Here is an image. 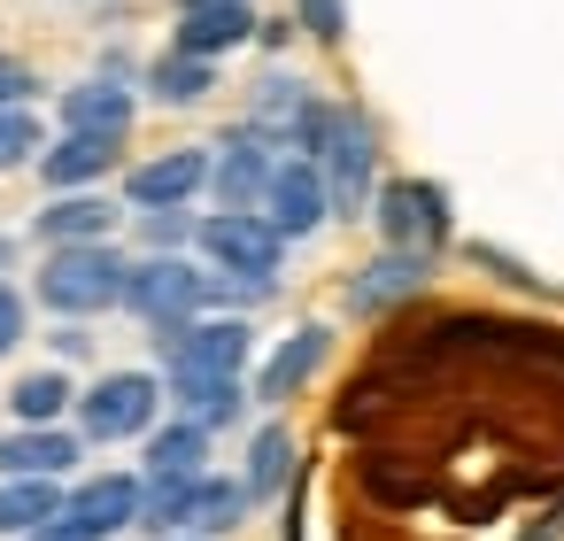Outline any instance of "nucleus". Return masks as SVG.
I'll list each match as a JSON object with an SVG mask.
<instances>
[{
  "instance_id": "f257e3e1",
  "label": "nucleus",
  "mask_w": 564,
  "mask_h": 541,
  "mask_svg": "<svg viewBox=\"0 0 564 541\" xmlns=\"http://www.w3.org/2000/svg\"><path fill=\"white\" fill-rule=\"evenodd\" d=\"M124 279H132V256H117L109 240H94V248H47L40 302L55 317H101V310H124Z\"/></svg>"
},
{
  "instance_id": "f03ea898",
  "label": "nucleus",
  "mask_w": 564,
  "mask_h": 541,
  "mask_svg": "<svg viewBox=\"0 0 564 541\" xmlns=\"http://www.w3.org/2000/svg\"><path fill=\"white\" fill-rule=\"evenodd\" d=\"M155 356H163V379H240L256 356V333L248 317H186L155 333Z\"/></svg>"
},
{
  "instance_id": "7ed1b4c3",
  "label": "nucleus",
  "mask_w": 564,
  "mask_h": 541,
  "mask_svg": "<svg viewBox=\"0 0 564 541\" xmlns=\"http://www.w3.org/2000/svg\"><path fill=\"white\" fill-rule=\"evenodd\" d=\"M317 171H325L333 217H371V202H379V132H371V117H364V109H348V101H340V117H333V140H325Z\"/></svg>"
},
{
  "instance_id": "20e7f679",
  "label": "nucleus",
  "mask_w": 564,
  "mask_h": 541,
  "mask_svg": "<svg viewBox=\"0 0 564 541\" xmlns=\"http://www.w3.org/2000/svg\"><path fill=\"white\" fill-rule=\"evenodd\" d=\"M163 379L155 371H101L86 394H78V433L86 441H140L155 433V410H163Z\"/></svg>"
},
{
  "instance_id": "39448f33",
  "label": "nucleus",
  "mask_w": 564,
  "mask_h": 541,
  "mask_svg": "<svg viewBox=\"0 0 564 541\" xmlns=\"http://www.w3.org/2000/svg\"><path fill=\"white\" fill-rule=\"evenodd\" d=\"M124 310H132L148 333L186 325V317L209 310V271H194L186 256H140L132 279H124Z\"/></svg>"
},
{
  "instance_id": "423d86ee",
  "label": "nucleus",
  "mask_w": 564,
  "mask_h": 541,
  "mask_svg": "<svg viewBox=\"0 0 564 541\" xmlns=\"http://www.w3.org/2000/svg\"><path fill=\"white\" fill-rule=\"evenodd\" d=\"M194 248L209 256V271H232V279H271L279 256H286V232L263 217V209H217L202 217Z\"/></svg>"
},
{
  "instance_id": "0eeeda50",
  "label": "nucleus",
  "mask_w": 564,
  "mask_h": 541,
  "mask_svg": "<svg viewBox=\"0 0 564 541\" xmlns=\"http://www.w3.org/2000/svg\"><path fill=\"white\" fill-rule=\"evenodd\" d=\"M279 155H286V148H279L263 125H232V132L217 140V155H209V194H217V209H263Z\"/></svg>"
},
{
  "instance_id": "6e6552de",
  "label": "nucleus",
  "mask_w": 564,
  "mask_h": 541,
  "mask_svg": "<svg viewBox=\"0 0 564 541\" xmlns=\"http://www.w3.org/2000/svg\"><path fill=\"white\" fill-rule=\"evenodd\" d=\"M371 217H379V240L387 248H425L433 256L448 240V194L433 178H387L379 202H371Z\"/></svg>"
},
{
  "instance_id": "1a4fd4ad",
  "label": "nucleus",
  "mask_w": 564,
  "mask_h": 541,
  "mask_svg": "<svg viewBox=\"0 0 564 541\" xmlns=\"http://www.w3.org/2000/svg\"><path fill=\"white\" fill-rule=\"evenodd\" d=\"M433 286V256L425 248H379L356 279H348V317H387L394 302H410V294H425Z\"/></svg>"
},
{
  "instance_id": "9d476101",
  "label": "nucleus",
  "mask_w": 564,
  "mask_h": 541,
  "mask_svg": "<svg viewBox=\"0 0 564 541\" xmlns=\"http://www.w3.org/2000/svg\"><path fill=\"white\" fill-rule=\"evenodd\" d=\"M263 217H271L286 240H310V232L333 217V194H325V171H317V155H279V171H271V194H263Z\"/></svg>"
},
{
  "instance_id": "9b49d317",
  "label": "nucleus",
  "mask_w": 564,
  "mask_h": 541,
  "mask_svg": "<svg viewBox=\"0 0 564 541\" xmlns=\"http://www.w3.org/2000/svg\"><path fill=\"white\" fill-rule=\"evenodd\" d=\"M202 186H209V148H163L155 163H140L124 178V202L132 209H186Z\"/></svg>"
},
{
  "instance_id": "f8f14e48",
  "label": "nucleus",
  "mask_w": 564,
  "mask_h": 541,
  "mask_svg": "<svg viewBox=\"0 0 564 541\" xmlns=\"http://www.w3.org/2000/svg\"><path fill=\"white\" fill-rule=\"evenodd\" d=\"M78 456H86V433H63V425L0 433V472L9 479H63V472H78Z\"/></svg>"
},
{
  "instance_id": "ddd939ff",
  "label": "nucleus",
  "mask_w": 564,
  "mask_h": 541,
  "mask_svg": "<svg viewBox=\"0 0 564 541\" xmlns=\"http://www.w3.org/2000/svg\"><path fill=\"white\" fill-rule=\"evenodd\" d=\"M325 356H333V333L325 325H302V333H286L279 348H271V364L256 371V402H294L317 371H325Z\"/></svg>"
},
{
  "instance_id": "4468645a",
  "label": "nucleus",
  "mask_w": 564,
  "mask_h": 541,
  "mask_svg": "<svg viewBox=\"0 0 564 541\" xmlns=\"http://www.w3.org/2000/svg\"><path fill=\"white\" fill-rule=\"evenodd\" d=\"M140 495H148V479H132V472H101V479H86V487H70V510L63 518H78L86 533H124V526H140Z\"/></svg>"
},
{
  "instance_id": "2eb2a0df",
  "label": "nucleus",
  "mask_w": 564,
  "mask_h": 541,
  "mask_svg": "<svg viewBox=\"0 0 564 541\" xmlns=\"http://www.w3.org/2000/svg\"><path fill=\"white\" fill-rule=\"evenodd\" d=\"M32 232H40V248H94V240L117 232V202H101V194H55L32 217Z\"/></svg>"
},
{
  "instance_id": "dca6fc26",
  "label": "nucleus",
  "mask_w": 564,
  "mask_h": 541,
  "mask_svg": "<svg viewBox=\"0 0 564 541\" xmlns=\"http://www.w3.org/2000/svg\"><path fill=\"white\" fill-rule=\"evenodd\" d=\"M132 117H140V101H132V86H117V78H86V86H70V94H63V132L124 140V132H132Z\"/></svg>"
},
{
  "instance_id": "f3484780",
  "label": "nucleus",
  "mask_w": 564,
  "mask_h": 541,
  "mask_svg": "<svg viewBox=\"0 0 564 541\" xmlns=\"http://www.w3.org/2000/svg\"><path fill=\"white\" fill-rule=\"evenodd\" d=\"M117 148H124V140H101V132H63V140L40 155V178H47L55 194H86L94 178H109V171H117Z\"/></svg>"
},
{
  "instance_id": "a211bd4d",
  "label": "nucleus",
  "mask_w": 564,
  "mask_h": 541,
  "mask_svg": "<svg viewBox=\"0 0 564 541\" xmlns=\"http://www.w3.org/2000/svg\"><path fill=\"white\" fill-rule=\"evenodd\" d=\"M248 40H256V9H178V32H171V47L202 55V63H217Z\"/></svg>"
},
{
  "instance_id": "6ab92c4d",
  "label": "nucleus",
  "mask_w": 564,
  "mask_h": 541,
  "mask_svg": "<svg viewBox=\"0 0 564 541\" xmlns=\"http://www.w3.org/2000/svg\"><path fill=\"white\" fill-rule=\"evenodd\" d=\"M70 510L63 479H0V533L9 541H32L40 526H55Z\"/></svg>"
},
{
  "instance_id": "aec40b11",
  "label": "nucleus",
  "mask_w": 564,
  "mask_h": 541,
  "mask_svg": "<svg viewBox=\"0 0 564 541\" xmlns=\"http://www.w3.org/2000/svg\"><path fill=\"white\" fill-rule=\"evenodd\" d=\"M163 387H171L178 418H194L202 433L240 425V410H248V394H256V387H240V379H163Z\"/></svg>"
},
{
  "instance_id": "412c9836",
  "label": "nucleus",
  "mask_w": 564,
  "mask_h": 541,
  "mask_svg": "<svg viewBox=\"0 0 564 541\" xmlns=\"http://www.w3.org/2000/svg\"><path fill=\"white\" fill-rule=\"evenodd\" d=\"M209 472V433L194 418H171L148 433V479H202Z\"/></svg>"
},
{
  "instance_id": "4be33fe9",
  "label": "nucleus",
  "mask_w": 564,
  "mask_h": 541,
  "mask_svg": "<svg viewBox=\"0 0 564 541\" xmlns=\"http://www.w3.org/2000/svg\"><path fill=\"white\" fill-rule=\"evenodd\" d=\"M248 510H256L248 479H217V472H202V487H194V510H186V533L217 541V533H232V526H240Z\"/></svg>"
},
{
  "instance_id": "5701e85b",
  "label": "nucleus",
  "mask_w": 564,
  "mask_h": 541,
  "mask_svg": "<svg viewBox=\"0 0 564 541\" xmlns=\"http://www.w3.org/2000/svg\"><path fill=\"white\" fill-rule=\"evenodd\" d=\"M209 86H217V63H202V55H155L148 63V94L163 101V109H194V101H209Z\"/></svg>"
},
{
  "instance_id": "b1692460",
  "label": "nucleus",
  "mask_w": 564,
  "mask_h": 541,
  "mask_svg": "<svg viewBox=\"0 0 564 541\" xmlns=\"http://www.w3.org/2000/svg\"><path fill=\"white\" fill-rule=\"evenodd\" d=\"M310 101H317V94H310L302 78H286V71H279V78H263V86H256V109H248V125H263V132L286 148V140H294V125L310 117Z\"/></svg>"
},
{
  "instance_id": "393cba45",
  "label": "nucleus",
  "mask_w": 564,
  "mask_h": 541,
  "mask_svg": "<svg viewBox=\"0 0 564 541\" xmlns=\"http://www.w3.org/2000/svg\"><path fill=\"white\" fill-rule=\"evenodd\" d=\"M240 479H248V495H256V502H263V495H279V487L294 479V433H286V425H263V433L248 441V472H240Z\"/></svg>"
},
{
  "instance_id": "a878e982",
  "label": "nucleus",
  "mask_w": 564,
  "mask_h": 541,
  "mask_svg": "<svg viewBox=\"0 0 564 541\" xmlns=\"http://www.w3.org/2000/svg\"><path fill=\"white\" fill-rule=\"evenodd\" d=\"M9 402H17V425H55V418L78 402V387H70L63 371H24Z\"/></svg>"
},
{
  "instance_id": "bb28decb",
  "label": "nucleus",
  "mask_w": 564,
  "mask_h": 541,
  "mask_svg": "<svg viewBox=\"0 0 564 541\" xmlns=\"http://www.w3.org/2000/svg\"><path fill=\"white\" fill-rule=\"evenodd\" d=\"M40 155H47L40 117H32V109H0V171H24V163H40Z\"/></svg>"
},
{
  "instance_id": "cd10ccee",
  "label": "nucleus",
  "mask_w": 564,
  "mask_h": 541,
  "mask_svg": "<svg viewBox=\"0 0 564 541\" xmlns=\"http://www.w3.org/2000/svg\"><path fill=\"white\" fill-rule=\"evenodd\" d=\"M194 232H202V217H186V209H140V240H148L155 256H178Z\"/></svg>"
},
{
  "instance_id": "c85d7f7f",
  "label": "nucleus",
  "mask_w": 564,
  "mask_h": 541,
  "mask_svg": "<svg viewBox=\"0 0 564 541\" xmlns=\"http://www.w3.org/2000/svg\"><path fill=\"white\" fill-rule=\"evenodd\" d=\"M294 24H302L310 40L340 47V40H348V0H294Z\"/></svg>"
},
{
  "instance_id": "c756f323",
  "label": "nucleus",
  "mask_w": 564,
  "mask_h": 541,
  "mask_svg": "<svg viewBox=\"0 0 564 541\" xmlns=\"http://www.w3.org/2000/svg\"><path fill=\"white\" fill-rule=\"evenodd\" d=\"M32 94H40V78L17 55H0V109H32Z\"/></svg>"
},
{
  "instance_id": "7c9ffc66",
  "label": "nucleus",
  "mask_w": 564,
  "mask_h": 541,
  "mask_svg": "<svg viewBox=\"0 0 564 541\" xmlns=\"http://www.w3.org/2000/svg\"><path fill=\"white\" fill-rule=\"evenodd\" d=\"M471 263H487V271H495V279H510V286H525V294H549V286H541V279H533V271H525V263H510V256H502V248H487V240H479V248H471Z\"/></svg>"
},
{
  "instance_id": "2f4dec72",
  "label": "nucleus",
  "mask_w": 564,
  "mask_h": 541,
  "mask_svg": "<svg viewBox=\"0 0 564 541\" xmlns=\"http://www.w3.org/2000/svg\"><path fill=\"white\" fill-rule=\"evenodd\" d=\"M17 340H24V294H17V286H0V356H9Z\"/></svg>"
},
{
  "instance_id": "473e14b6",
  "label": "nucleus",
  "mask_w": 564,
  "mask_h": 541,
  "mask_svg": "<svg viewBox=\"0 0 564 541\" xmlns=\"http://www.w3.org/2000/svg\"><path fill=\"white\" fill-rule=\"evenodd\" d=\"M32 541H101V533H86V526H78V518H55V526H40V533H32Z\"/></svg>"
},
{
  "instance_id": "72a5a7b5",
  "label": "nucleus",
  "mask_w": 564,
  "mask_h": 541,
  "mask_svg": "<svg viewBox=\"0 0 564 541\" xmlns=\"http://www.w3.org/2000/svg\"><path fill=\"white\" fill-rule=\"evenodd\" d=\"M178 9H256V0H178Z\"/></svg>"
},
{
  "instance_id": "f704fd0d",
  "label": "nucleus",
  "mask_w": 564,
  "mask_h": 541,
  "mask_svg": "<svg viewBox=\"0 0 564 541\" xmlns=\"http://www.w3.org/2000/svg\"><path fill=\"white\" fill-rule=\"evenodd\" d=\"M171 541H202V533H171Z\"/></svg>"
}]
</instances>
